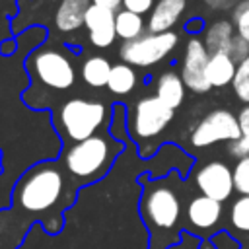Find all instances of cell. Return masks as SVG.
Segmentation results:
<instances>
[{
  "label": "cell",
  "instance_id": "obj_1",
  "mask_svg": "<svg viewBox=\"0 0 249 249\" xmlns=\"http://www.w3.org/2000/svg\"><path fill=\"white\" fill-rule=\"evenodd\" d=\"M78 189L60 161L29 167L12 191V202L0 210V249H19L33 224L51 235L64 228V210L76 200Z\"/></svg>",
  "mask_w": 249,
  "mask_h": 249
},
{
  "label": "cell",
  "instance_id": "obj_2",
  "mask_svg": "<svg viewBox=\"0 0 249 249\" xmlns=\"http://www.w3.org/2000/svg\"><path fill=\"white\" fill-rule=\"evenodd\" d=\"M140 216L150 233L148 249H165L177 241L181 228V198L167 179H142Z\"/></svg>",
  "mask_w": 249,
  "mask_h": 249
},
{
  "label": "cell",
  "instance_id": "obj_3",
  "mask_svg": "<svg viewBox=\"0 0 249 249\" xmlns=\"http://www.w3.org/2000/svg\"><path fill=\"white\" fill-rule=\"evenodd\" d=\"M121 150L123 144L119 140H115L107 132H99L88 140L66 146L58 161L62 163L74 187L82 189L105 177Z\"/></svg>",
  "mask_w": 249,
  "mask_h": 249
},
{
  "label": "cell",
  "instance_id": "obj_4",
  "mask_svg": "<svg viewBox=\"0 0 249 249\" xmlns=\"http://www.w3.org/2000/svg\"><path fill=\"white\" fill-rule=\"evenodd\" d=\"M105 121L107 107L97 99L72 97L58 109V128L68 146L99 134Z\"/></svg>",
  "mask_w": 249,
  "mask_h": 249
},
{
  "label": "cell",
  "instance_id": "obj_5",
  "mask_svg": "<svg viewBox=\"0 0 249 249\" xmlns=\"http://www.w3.org/2000/svg\"><path fill=\"white\" fill-rule=\"evenodd\" d=\"M27 70L43 88L64 91L74 86L76 70L70 56L53 47H41L27 58Z\"/></svg>",
  "mask_w": 249,
  "mask_h": 249
},
{
  "label": "cell",
  "instance_id": "obj_6",
  "mask_svg": "<svg viewBox=\"0 0 249 249\" xmlns=\"http://www.w3.org/2000/svg\"><path fill=\"white\" fill-rule=\"evenodd\" d=\"M175 111L160 101L156 95L142 97L134 103L128 113V132L134 142L142 144L160 136L171 123Z\"/></svg>",
  "mask_w": 249,
  "mask_h": 249
},
{
  "label": "cell",
  "instance_id": "obj_7",
  "mask_svg": "<svg viewBox=\"0 0 249 249\" xmlns=\"http://www.w3.org/2000/svg\"><path fill=\"white\" fill-rule=\"evenodd\" d=\"M177 33L165 31V33H144L142 37L134 41H126L119 49V56L123 62L130 66H154L160 60H163L175 47H177Z\"/></svg>",
  "mask_w": 249,
  "mask_h": 249
},
{
  "label": "cell",
  "instance_id": "obj_8",
  "mask_svg": "<svg viewBox=\"0 0 249 249\" xmlns=\"http://www.w3.org/2000/svg\"><path fill=\"white\" fill-rule=\"evenodd\" d=\"M241 138L237 117L228 109L210 111L193 130L191 144L195 148H206L216 142H235Z\"/></svg>",
  "mask_w": 249,
  "mask_h": 249
},
{
  "label": "cell",
  "instance_id": "obj_9",
  "mask_svg": "<svg viewBox=\"0 0 249 249\" xmlns=\"http://www.w3.org/2000/svg\"><path fill=\"white\" fill-rule=\"evenodd\" d=\"M210 60V53L204 47V41L191 37L185 47L183 66H181V78L185 86L195 93H206L212 86L206 78V64Z\"/></svg>",
  "mask_w": 249,
  "mask_h": 249
},
{
  "label": "cell",
  "instance_id": "obj_10",
  "mask_svg": "<svg viewBox=\"0 0 249 249\" xmlns=\"http://www.w3.org/2000/svg\"><path fill=\"white\" fill-rule=\"evenodd\" d=\"M195 183L200 191V195L214 198L218 202H224L231 196L235 185H233V171L222 163V161H208L204 163L196 175Z\"/></svg>",
  "mask_w": 249,
  "mask_h": 249
},
{
  "label": "cell",
  "instance_id": "obj_11",
  "mask_svg": "<svg viewBox=\"0 0 249 249\" xmlns=\"http://www.w3.org/2000/svg\"><path fill=\"white\" fill-rule=\"evenodd\" d=\"M84 25L88 29V39L97 49H107L117 39V27H115V12L91 4Z\"/></svg>",
  "mask_w": 249,
  "mask_h": 249
},
{
  "label": "cell",
  "instance_id": "obj_12",
  "mask_svg": "<svg viewBox=\"0 0 249 249\" xmlns=\"http://www.w3.org/2000/svg\"><path fill=\"white\" fill-rule=\"evenodd\" d=\"M187 224L193 231H208L214 230L222 218V202L208 198L204 195L193 196L185 208Z\"/></svg>",
  "mask_w": 249,
  "mask_h": 249
},
{
  "label": "cell",
  "instance_id": "obj_13",
  "mask_svg": "<svg viewBox=\"0 0 249 249\" xmlns=\"http://www.w3.org/2000/svg\"><path fill=\"white\" fill-rule=\"evenodd\" d=\"M187 8V0H158L150 12L146 29L148 33H165L169 31Z\"/></svg>",
  "mask_w": 249,
  "mask_h": 249
},
{
  "label": "cell",
  "instance_id": "obj_14",
  "mask_svg": "<svg viewBox=\"0 0 249 249\" xmlns=\"http://www.w3.org/2000/svg\"><path fill=\"white\" fill-rule=\"evenodd\" d=\"M93 2L91 0H60L56 14H54V25L60 33H72L78 31L84 25L86 14Z\"/></svg>",
  "mask_w": 249,
  "mask_h": 249
},
{
  "label": "cell",
  "instance_id": "obj_15",
  "mask_svg": "<svg viewBox=\"0 0 249 249\" xmlns=\"http://www.w3.org/2000/svg\"><path fill=\"white\" fill-rule=\"evenodd\" d=\"M235 27L233 21L228 19H218L214 23H210L204 31V47L210 54H218V53H230V47L235 39Z\"/></svg>",
  "mask_w": 249,
  "mask_h": 249
},
{
  "label": "cell",
  "instance_id": "obj_16",
  "mask_svg": "<svg viewBox=\"0 0 249 249\" xmlns=\"http://www.w3.org/2000/svg\"><path fill=\"white\" fill-rule=\"evenodd\" d=\"M185 89H187V86H185L183 78L175 72H163L156 82V97L160 101H163L167 107H171L173 111L183 103Z\"/></svg>",
  "mask_w": 249,
  "mask_h": 249
},
{
  "label": "cell",
  "instance_id": "obj_17",
  "mask_svg": "<svg viewBox=\"0 0 249 249\" xmlns=\"http://www.w3.org/2000/svg\"><path fill=\"white\" fill-rule=\"evenodd\" d=\"M237 72V62L226 53L210 54V60L206 64V78L212 88H224L228 84H233Z\"/></svg>",
  "mask_w": 249,
  "mask_h": 249
},
{
  "label": "cell",
  "instance_id": "obj_18",
  "mask_svg": "<svg viewBox=\"0 0 249 249\" xmlns=\"http://www.w3.org/2000/svg\"><path fill=\"white\" fill-rule=\"evenodd\" d=\"M115 27H117V37H121L123 43L134 41L146 33V23H144L142 16L132 14L124 8L115 14Z\"/></svg>",
  "mask_w": 249,
  "mask_h": 249
},
{
  "label": "cell",
  "instance_id": "obj_19",
  "mask_svg": "<svg viewBox=\"0 0 249 249\" xmlns=\"http://www.w3.org/2000/svg\"><path fill=\"white\" fill-rule=\"evenodd\" d=\"M111 68L113 66L105 56H89L82 64V80L91 88H107Z\"/></svg>",
  "mask_w": 249,
  "mask_h": 249
},
{
  "label": "cell",
  "instance_id": "obj_20",
  "mask_svg": "<svg viewBox=\"0 0 249 249\" xmlns=\"http://www.w3.org/2000/svg\"><path fill=\"white\" fill-rule=\"evenodd\" d=\"M136 86V72L130 64L126 62H119L113 64L109 80H107V89L115 95H126L134 89Z\"/></svg>",
  "mask_w": 249,
  "mask_h": 249
},
{
  "label": "cell",
  "instance_id": "obj_21",
  "mask_svg": "<svg viewBox=\"0 0 249 249\" xmlns=\"http://www.w3.org/2000/svg\"><path fill=\"white\" fill-rule=\"evenodd\" d=\"M237 121H239V128H241V138L230 144V154L235 156L237 160H243L249 156V105H245L239 111Z\"/></svg>",
  "mask_w": 249,
  "mask_h": 249
},
{
  "label": "cell",
  "instance_id": "obj_22",
  "mask_svg": "<svg viewBox=\"0 0 249 249\" xmlns=\"http://www.w3.org/2000/svg\"><path fill=\"white\" fill-rule=\"evenodd\" d=\"M230 222L235 230L249 233V196H239L230 210Z\"/></svg>",
  "mask_w": 249,
  "mask_h": 249
},
{
  "label": "cell",
  "instance_id": "obj_23",
  "mask_svg": "<svg viewBox=\"0 0 249 249\" xmlns=\"http://www.w3.org/2000/svg\"><path fill=\"white\" fill-rule=\"evenodd\" d=\"M231 86H233L235 97L249 105V56L237 64V72Z\"/></svg>",
  "mask_w": 249,
  "mask_h": 249
},
{
  "label": "cell",
  "instance_id": "obj_24",
  "mask_svg": "<svg viewBox=\"0 0 249 249\" xmlns=\"http://www.w3.org/2000/svg\"><path fill=\"white\" fill-rule=\"evenodd\" d=\"M233 27L235 33L249 43V0H241L233 8Z\"/></svg>",
  "mask_w": 249,
  "mask_h": 249
},
{
  "label": "cell",
  "instance_id": "obj_25",
  "mask_svg": "<svg viewBox=\"0 0 249 249\" xmlns=\"http://www.w3.org/2000/svg\"><path fill=\"white\" fill-rule=\"evenodd\" d=\"M233 185L241 196H249V156L237 160L233 167Z\"/></svg>",
  "mask_w": 249,
  "mask_h": 249
},
{
  "label": "cell",
  "instance_id": "obj_26",
  "mask_svg": "<svg viewBox=\"0 0 249 249\" xmlns=\"http://www.w3.org/2000/svg\"><path fill=\"white\" fill-rule=\"evenodd\" d=\"M228 54L233 58V62L239 64L241 60H245V58L249 56V43H247L245 39H241L239 35H235V39H233V43H231Z\"/></svg>",
  "mask_w": 249,
  "mask_h": 249
},
{
  "label": "cell",
  "instance_id": "obj_27",
  "mask_svg": "<svg viewBox=\"0 0 249 249\" xmlns=\"http://www.w3.org/2000/svg\"><path fill=\"white\" fill-rule=\"evenodd\" d=\"M123 6L124 10L132 12V14H138V16H144L148 12L154 10V0H123Z\"/></svg>",
  "mask_w": 249,
  "mask_h": 249
},
{
  "label": "cell",
  "instance_id": "obj_28",
  "mask_svg": "<svg viewBox=\"0 0 249 249\" xmlns=\"http://www.w3.org/2000/svg\"><path fill=\"white\" fill-rule=\"evenodd\" d=\"M204 2L212 10H230V8H235L241 0H204Z\"/></svg>",
  "mask_w": 249,
  "mask_h": 249
},
{
  "label": "cell",
  "instance_id": "obj_29",
  "mask_svg": "<svg viewBox=\"0 0 249 249\" xmlns=\"http://www.w3.org/2000/svg\"><path fill=\"white\" fill-rule=\"evenodd\" d=\"M95 6H101V8H107V10H111V12H115L117 14V10L123 6V0H91Z\"/></svg>",
  "mask_w": 249,
  "mask_h": 249
}]
</instances>
